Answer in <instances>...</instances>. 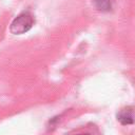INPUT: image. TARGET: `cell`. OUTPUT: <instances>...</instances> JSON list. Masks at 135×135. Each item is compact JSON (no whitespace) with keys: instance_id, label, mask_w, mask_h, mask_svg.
I'll use <instances>...</instances> for the list:
<instances>
[{"instance_id":"obj_1","label":"cell","mask_w":135,"mask_h":135,"mask_svg":"<svg viewBox=\"0 0 135 135\" xmlns=\"http://www.w3.org/2000/svg\"><path fill=\"white\" fill-rule=\"evenodd\" d=\"M34 17L30 12H23L19 14L11 23L9 32L14 35H21L28 32L34 25Z\"/></svg>"},{"instance_id":"obj_2","label":"cell","mask_w":135,"mask_h":135,"mask_svg":"<svg viewBox=\"0 0 135 135\" xmlns=\"http://www.w3.org/2000/svg\"><path fill=\"white\" fill-rule=\"evenodd\" d=\"M117 120L123 126L133 124L135 122V114H134L133 109L131 107L121 109L117 113Z\"/></svg>"},{"instance_id":"obj_3","label":"cell","mask_w":135,"mask_h":135,"mask_svg":"<svg viewBox=\"0 0 135 135\" xmlns=\"http://www.w3.org/2000/svg\"><path fill=\"white\" fill-rule=\"evenodd\" d=\"M92 2L99 12H109L112 8V0H92Z\"/></svg>"}]
</instances>
